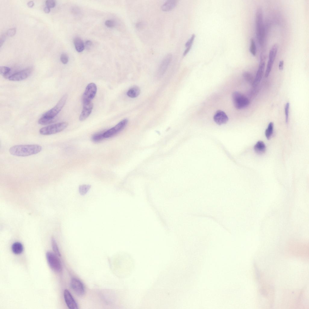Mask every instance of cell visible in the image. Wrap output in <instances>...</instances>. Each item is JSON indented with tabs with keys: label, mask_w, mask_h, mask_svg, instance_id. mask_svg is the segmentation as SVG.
Returning <instances> with one entry per match:
<instances>
[{
	"label": "cell",
	"mask_w": 309,
	"mask_h": 309,
	"mask_svg": "<svg viewBox=\"0 0 309 309\" xmlns=\"http://www.w3.org/2000/svg\"><path fill=\"white\" fill-rule=\"evenodd\" d=\"M60 59L62 63L65 64H67L68 62V57L66 54L65 53H63L61 55Z\"/></svg>",
	"instance_id": "cell-31"
},
{
	"label": "cell",
	"mask_w": 309,
	"mask_h": 309,
	"mask_svg": "<svg viewBox=\"0 0 309 309\" xmlns=\"http://www.w3.org/2000/svg\"><path fill=\"white\" fill-rule=\"evenodd\" d=\"M16 29L15 28L9 29L7 32V35L9 37H13L16 33Z\"/></svg>",
	"instance_id": "cell-34"
},
{
	"label": "cell",
	"mask_w": 309,
	"mask_h": 309,
	"mask_svg": "<svg viewBox=\"0 0 309 309\" xmlns=\"http://www.w3.org/2000/svg\"><path fill=\"white\" fill-rule=\"evenodd\" d=\"M28 7L31 8L34 5V3L33 1H30L27 3Z\"/></svg>",
	"instance_id": "cell-41"
},
{
	"label": "cell",
	"mask_w": 309,
	"mask_h": 309,
	"mask_svg": "<svg viewBox=\"0 0 309 309\" xmlns=\"http://www.w3.org/2000/svg\"><path fill=\"white\" fill-rule=\"evenodd\" d=\"M213 119L217 124L221 125L226 123L228 120V118L224 111L218 110L215 113Z\"/></svg>",
	"instance_id": "cell-14"
},
{
	"label": "cell",
	"mask_w": 309,
	"mask_h": 309,
	"mask_svg": "<svg viewBox=\"0 0 309 309\" xmlns=\"http://www.w3.org/2000/svg\"><path fill=\"white\" fill-rule=\"evenodd\" d=\"M105 25L107 27L112 28L114 27L115 23L113 21L110 20L106 21L105 22Z\"/></svg>",
	"instance_id": "cell-35"
},
{
	"label": "cell",
	"mask_w": 309,
	"mask_h": 309,
	"mask_svg": "<svg viewBox=\"0 0 309 309\" xmlns=\"http://www.w3.org/2000/svg\"><path fill=\"white\" fill-rule=\"evenodd\" d=\"M289 103L287 102L285 105V122L287 123L288 121L289 113Z\"/></svg>",
	"instance_id": "cell-30"
},
{
	"label": "cell",
	"mask_w": 309,
	"mask_h": 309,
	"mask_svg": "<svg viewBox=\"0 0 309 309\" xmlns=\"http://www.w3.org/2000/svg\"><path fill=\"white\" fill-rule=\"evenodd\" d=\"M70 286L73 291L77 295L82 296L84 294V287L79 280L76 278L72 279L71 281Z\"/></svg>",
	"instance_id": "cell-12"
},
{
	"label": "cell",
	"mask_w": 309,
	"mask_h": 309,
	"mask_svg": "<svg viewBox=\"0 0 309 309\" xmlns=\"http://www.w3.org/2000/svg\"><path fill=\"white\" fill-rule=\"evenodd\" d=\"M64 296L65 303L70 309H78V307L75 301L69 291L65 289L64 291Z\"/></svg>",
	"instance_id": "cell-13"
},
{
	"label": "cell",
	"mask_w": 309,
	"mask_h": 309,
	"mask_svg": "<svg viewBox=\"0 0 309 309\" xmlns=\"http://www.w3.org/2000/svg\"><path fill=\"white\" fill-rule=\"evenodd\" d=\"M93 108V104L91 102L83 104L82 111L79 116V119L83 121L90 115Z\"/></svg>",
	"instance_id": "cell-16"
},
{
	"label": "cell",
	"mask_w": 309,
	"mask_h": 309,
	"mask_svg": "<svg viewBox=\"0 0 309 309\" xmlns=\"http://www.w3.org/2000/svg\"><path fill=\"white\" fill-rule=\"evenodd\" d=\"M91 188V185L88 184H83L80 185L79 187V191L81 195H85Z\"/></svg>",
	"instance_id": "cell-24"
},
{
	"label": "cell",
	"mask_w": 309,
	"mask_h": 309,
	"mask_svg": "<svg viewBox=\"0 0 309 309\" xmlns=\"http://www.w3.org/2000/svg\"><path fill=\"white\" fill-rule=\"evenodd\" d=\"M44 11L45 13H48L50 11V8L46 6L44 8Z\"/></svg>",
	"instance_id": "cell-42"
},
{
	"label": "cell",
	"mask_w": 309,
	"mask_h": 309,
	"mask_svg": "<svg viewBox=\"0 0 309 309\" xmlns=\"http://www.w3.org/2000/svg\"><path fill=\"white\" fill-rule=\"evenodd\" d=\"M11 71V69L6 66L0 67V73L5 78H8V76Z\"/></svg>",
	"instance_id": "cell-27"
},
{
	"label": "cell",
	"mask_w": 309,
	"mask_h": 309,
	"mask_svg": "<svg viewBox=\"0 0 309 309\" xmlns=\"http://www.w3.org/2000/svg\"><path fill=\"white\" fill-rule=\"evenodd\" d=\"M52 245L53 250L57 256H61V254L56 242L54 238L53 237L52 239Z\"/></svg>",
	"instance_id": "cell-26"
},
{
	"label": "cell",
	"mask_w": 309,
	"mask_h": 309,
	"mask_svg": "<svg viewBox=\"0 0 309 309\" xmlns=\"http://www.w3.org/2000/svg\"><path fill=\"white\" fill-rule=\"evenodd\" d=\"M273 123L272 122H270L265 131V135L266 138L269 139L271 138L273 132Z\"/></svg>",
	"instance_id": "cell-23"
},
{
	"label": "cell",
	"mask_w": 309,
	"mask_h": 309,
	"mask_svg": "<svg viewBox=\"0 0 309 309\" xmlns=\"http://www.w3.org/2000/svg\"><path fill=\"white\" fill-rule=\"evenodd\" d=\"M45 4L47 7L51 8H53L55 6L56 2L55 0H48L46 1Z\"/></svg>",
	"instance_id": "cell-32"
},
{
	"label": "cell",
	"mask_w": 309,
	"mask_h": 309,
	"mask_svg": "<svg viewBox=\"0 0 309 309\" xmlns=\"http://www.w3.org/2000/svg\"><path fill=\"white\" fill-rule=\"evenodd\" d=\"M128 122L127 119L122 120L114 127L104 132L103 135L104 138H107L111 137L120 132L126 127Z\"/></svg>",
	"instance_id": "cell-9"
},
{
	"label": "cell",
	"mask_w": 309,
	"mask_h": 309,
	"mask_svg": "<svg viewBox=\"0 0 309 309\" xmlns=\"http://www.w3.org/2000/svg\"><path fill=\"white\" fill-rule=\"evenodd\" d=\"M195 37V34H193L190 39L186 42L185 46L186 47L192 46V45Z\"/></svg>",
	"instance_id": "cell-33"
},
{
	"label": "cell",
	"mask_w": 309,
	"mask_h": 309,
	"mask_svg": "<svg viewBox=\"0 0 309 309\" xmlns=\"http://www.w3.org/2000/svg\"><path fill=\"white\" fill-rule=\"evenodd\" d=\"M233 103L234 107L238 109H241L247 107L249 104V99L241 93L233 92L232 95Z\"/></svg>",
	"instance_id": "cell-4"
},
{
	"label": "cell",
	"mask_w": 309,
	"mask_h": 309,
	"mask_svg": "<svg viewBox=\"0 0 309 309\" xmlns=\"http://www.w3.org/2000/svg\"><path fill=\"white\" fill-rule=\"evenodd\" d=\"M104 133L100 132L95 134L91 137V140L94 142H99L105 138L104 136Z\"/></svg>",
	"instance_id": "cell-25"
},
{
	"label": "cell",
	"mask_w": 309,
	"mask_h": 309,
	"mask_svg": "<svg viewBox=\"0 0 309 309\" xmlns=\"http://www.w3.org/2000/svg\"><path fill=\"white\" fill-rule=\"evenodd\" d=\"M33 71L32 68L29 67L14 74L9 76L8 79L12 81H20L27 78Z\"/></svg>",
	"instance_id": "cell-11"
},
{
	"label": "cell",
	"mask_w": 309,
	"mask_h": 309,
	"mask_svg": "<svg viewBox=\"0 0 309 309\" xmlns=\"http://www.w3.org/2000/svg\"><path fill=\"white\" fill-rule=\"evenodd\" d=\"M66 122H62L43 127L39 130L40 134L43 135H49L55 134L61 132L68 126Z\"/></svg>",
	"instance_id": "cell-3"
},
{
	"label": "cell",
	"mask_w": 309,
	"mask_h": 309,
	"mask_svg": "<svg viewBox=\"0 0 309 309\" xmlns=\"http://www.w3.org/2000/svg\"><path fill=\"white\" fill-rule=\"evenodd\" d=\"M250 51L253 56H256V46L255 41L253 38L251 39L250 40Z\"/></svg>",
	"instance_id": "cell-28"
},
{
	"label": "cell",
	"mask_w": 309,
	"mask_h": 309,
	"mask_svg": "<svg viewBox=\"0 0 309 309\" xmlns=\"http://www.w3.org/2000/svg\"><path fill=\"white\" fill-rule=\"evenodd\" d=\"M97 91V87L95 84L91 83L86 86L82 96L83 104L91 102L95 96Z\"/></svg>",
	"instance_id": "cell-7"
},
{
	"label": "cell",
	"mask_w": 309,
	"mask_h": 309,
	"mask_svg": "<svg viewBox=\"0 0 309 309\" xmlns=\"http://www.w3.org/2000/svg\"><path fill=\"white\" fill-rule=\"evenodd\" d=\"M172 58L171 54H168L166 55L162 60L159 66L158 74L159 76H161L164 74L170 64Z\"/></svg>",
	"instance_id": "cell-15"
},
{
	"label": "cell",
	"mask_w": 309,
	"mask_h": 309,
	"mask_svg": "<svg viewBox=\"0 0 309 309\" xmlns=\"http://www.w3.org/2000/svg\"><path fill=\"white\" fill-rule=\"evenodd\" d=\"M256 34L259 44L261 47L264 45L265 37V30L263 22L262 10L258 8L256 12L255 17Z\"/></svg>",
	"instance_id": "cell-2"
},
{
	"label": "cell",
	"mask_w": 309,
	"mask_h": 309,
	"mask_svg": "<svg viewBox=\"0 0 309 309\" xmlns=\"http://www.w3.org/2000/svg\"><path fill=\"white\" fill-rule=\"evenodd\" d=\"M11 250L14 254H19L23 251V247L22 244L21 243L15 242L12 245Z\"/></svg>",
	"instance_id": "cell-20"
},
{
	"label": "cell",
	"mask_w": 309,
	"mask_h": 309,
	"mask_svg": "<svg viewBox=\"0 0 309 309\" xmlns=\"http://www.w3.org/2000/svg\"><path fill=\"white\" fill-rule=\"evenodd\" d=\"M177 3V1L169 0L166 1L162 5L161 9L164 11H168L174 8Z\"/></svg>",
	"instance_id": "cell-17"
},
{
	"label": "cell",
	"mask_w": 309,
	"mask_h": 309,
	"mask_svg": "<svg viewBox=\"0 0 309 309\" xmlns=\"http://www.w3.org/2000/svg\"><path fill=\"white\" fill-rule=\"evenodd\" d=\"M74 43L76 50L78 52H82L85 48L84 44L82 39L78 37L74 39Z\"/></svg>",
	"instance_id": "cell-18"
},
{
	"label": "cell",
	"mask_w": 309,
	"mask_h": 309,
	"mask_svg": "<svg viewBox=\"0 0 309 309\" xmlns=\"http://www.w3.org/2000/svg\"><path fill=\"white\" fill-rule=\"evenodd\" d=\"M255 152L260 154H263L266 150V146L264 143L262 141L257 142L254 147Z\"/></svg>",
	"instance_id": "cell-19"
},
{
	"label": "cell",
	"mask_w": 309,
	"mask_h": 309,
	"mask_svg": "<svg viewBox=\"0 0 309 309\" xmlns=\"http://www.w3.org/2000/svg\"><path fill=\"white\" fill-rule=\"evenodd\" d=\"M143 24L142 22H139L136 24V27L138 28H140L142 27Z\"/></svg>",
	"instance_id": "cell-40"
},
{
	"label": "cell",
	"mask_w": 309,
	"mask_h": 309,
	"mask_svg": "<svg viewBox=\"0 0 309 309\" xmlns=\"http://www.w3.org/2000/svg\"><path fill=\"white\" fill-rule=\"evenodd\" d=\"M284 61L283 60H281L280 61L279 64V68L280 70H282L284 66Z\"/></svg>",
	"instance_id": "cell-38"
},
{
	"label": "cell",
	"mask_w": 309,
	"mask_h": 309,
	"mask_svg": "<svg viewBox=\"0 0 309 309\" xmlns=\"http://www.w3.org/2000/svg\"><path fill=\"white\" fill-rule=\"evenodd\" d=\"M191 48V46L186 47L183 53V56H185L189 52Z\"/></svg>",
	"instance_id": "cell-39"
},
{
	"label": "cell",
	"mask_w": 309,
	"mask_h": 309,
	"mask_svg": "<svg viewBox=\"0 0 309 309\" xmlns=\"http://www.w3.org/2000/svg\"><path fill=\"white\" fill-rule=\"evenodd\" d=\"M46 256L48 263L52 269L57 272H60L62 270L60 261L56 255L52 252L48 251Z\"/></svg>",
	"instance_id": "cell-5"
},
{
	"label": "cell",
	"mask_w": 309,
	"mask_h": 309,
	"mask_svg": "<svg viewBox=\"0 0 309 309\" xmlns=\"http://www.w3.org/2000/svg\"><path fill=\"white\" fill-rule=\"evenodd\" d=\"M265 59L264 56L261 54L260 55V62L259 67L252 84L254 88L256 87L258 85L263 77L265 66Z\"/></svg>",
	"instance_id": "cell-10"
},
{
	"label": "cell",
	"mask_w": 309,
	"mask_h": 309,
	"mask_svg": "<svg viewBox=\"0 0 309 309\" xmlns=\"http://www.w3.org/2000/svg\"><path fill=\"white\" fill-rule=\"evenodd\" d=\"M5 39V36L3 34L0 37V46H1L4 43Z\"/></svg>",
	"instance_id": "cell-37"
},
{
	"label": "cell",
	"mask_w": 309,
	"mask_h": 309,
	"mask_svg": "<svg viewBox=\"0 0 309 309\" xmlns=\"http://www.w3.org/2000/svg\"><path fill=\"white\" fill-rule=\"evenodd\" d=\"M92 44V43L91 41L87 40L86 41L84 44L85 47H86L87 49L88 50L90 49Z\"/></svg>",
	"instance_id": "cell-36"
},
{
	"label": "cell",
	"mask_w": 309,
	"mask_h": 309,
	"mask_svg": "<svg viewBox=\"0 0 309 309\" xmlns=\"http://www.w3.org/2000/svg\"><path fill=\"white\" fill-rule=\"evenodd\" d=\"M68 95L67 94H64L55 106L44 113L42 116L55 117L63 108L65 104Z\"/></svg>",
	"instance_id": "cell-6"
},
{
	"label": "cell",
	"mask_w": 309,
	"mask_h": 309,
	"mask_svg": "<svg viewBox=\"0 0 309 309\" xmlns=\"http://www.w3.org/2000/svg\"><path fill=\"white\" fill-rule=\"evenodd\" d=\"M278 46L276 44H274L270 49L269 54V60L267 64L265 76H268L271 71L278 51Z\"/></svg>",
	"instance_id": "cell-8"
},
{
	"label": "cell",
	"mask_w": 309,
	"mask_h": 309,
	"mask_svg": "<svg viewBox=\"0 0 309 309\" xmlns=\"http://www.w3.org/2000/svg\"><path fill=\"white\" fill-rule=\"evenodd\" d=\"M140 90L137 86H134L130 89L127 92V94L131 98H135L140 94Z\"/></svg>",
	"instance_id": "cell-21"
},
{
	"label": "cell",
	"mask_w": 309,
	"mask_h": 309,
	"mask_svg": "<svg viewBox=\"0 0 309 309\" xmlns=\"http://www.w3.org/2000/svg\"><path fill=\"white\" fill-rule=\"evenodd\" d=\"M42 150V146L38 144L20 145L11 147L9 152L14 156L26 157L37 154Z\"/></svg>",
	"instance_id": "cell-1"
},
{
	"label": "cell",
	"mask_w": 309,
	"mask_h": 309,
	"mask_svg": "<svg viewBox=\"0 0 309 309\" xmlns=\"http://www.w3.org/2000/svg\"><path fill=\"white\" fill-rule=\"evenodd\" d=\"M55 121V117L42 116L38 120V123L40 125H45L52 123Z\"/></svg>",
	"instance_id": "cell-22"
},
{
	"label": "cell",
	"mask_w": 309,
	"mask_h": 309,
	"mask_svg": "<svg viewBox=\"0 0 309 309\" xmlns=\"http://www.w3.org/2000/svg\"><path fill=\"white\" fill-rule=\"evenodd\" d=\"M243 76L246 81L250 83L253 84L254 79L250 73L248 72H245L243 74Z\"/></svg>",
	"instance_id": "cell-29"
}]
</instances>
